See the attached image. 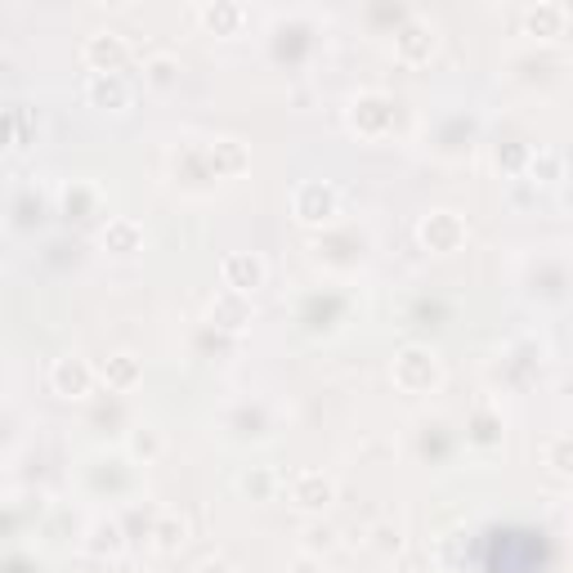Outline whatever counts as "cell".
<instances>
[{
    "label": "cell",
    "instance_id": "cell-1",
    "mask_svg": "<svg viewBox=\"0 0 573 573\" xmlns=\"http://www.w3.org/2000/svg\"><path fill=\"white\" fill-rule=\"evenodd\" d=\"M390 377L403 395H430L443 386V364L430 346H417V340H408V346L395 350V364H390Z\"/></svg>",
    "mask_w": 573,
    "mask_h": 573
},
{
    "label": "cell",
    "instance_id": "cell-2",
    "mask_svg": "<svg viewBox=\"0 0 573 573\" xmlns=\"http://www.w3.org/2000/svg\"><path fill=\"white\" fill-rule=\"evenodd\" d=\"M346 126L359 140H386L395 131V99L386 90H359L346 108Z\"/></svg>",
    "mask_w": 573,
    "mask_h": 573
},
{
    "label": "cell",
    "instance_id": "cell-3",
    "mask_svg": "<svg viewBox=\"0 0 573 573\" xmlns=\"http://www.w3.org/2000/svg\"><path fill=\"white\" fill-rule=\"evenodd\" d=\"M291 215H296V224H305V228L331 224V219L340 215V188L327 184V180H300V184L291 188Z\"/></svg>",
    "mask_w": 573,
    "mask_h": 573
},
{
    "label": "cell",
    "instance_id": "cell-4",
    "mask_svg": "<svg viewBox=\"0 0 573 573\" xmlns=\"http://www.w3.org/2000/svg\"><path fill=\"white\" fill-rule=\"evenodd\" d=\"M417 243H421V252H430V256L462 252V247H467V219L457 215V211H448V206L426 211V215L417 219Z\"/></svg>",
    "mask_w": 573,
    "mask_h": 573
},
{
    "label": "cell",
    "instance_id": "cell-5",
    "mask_svg": "<svg viewBox=\"0 0 573 573\" xmlns=\"http://www.w3.org/2000/svg\"><path fill=\"white\" fill-rule=\"evenodd\" d=\"M252 318H256V305H252V296H243V291L219 287V291L206 300V327H215V331L238 336V331L252 327Z\"/></svg>",
    "mask_w": 573,
    "mask_h": 573
},
{
    "label": "cell",
    "instance_id": "cell-6",
    "mask_svg": "<svg viewBox=\"0 0 573 573\" xmlns=\"http://www.w3.org/2000/svg\"><path fill=\"white\" fill-rule=\"evenodd\" d=\"M81 59H85L90 72H126L135 50L122 32H90L85 45H81Z\"/></svg>",
    "mask_w": 573,
    "mask_h": 573
},
{
    "label": "cell",
    "instance_id": "cell-7",
    "mask_svg": "<svg viewBox=\"0 0 573 573\" xmlns=\"http://www.w3.org/2000/svg\"><path fill=\"white\" fill-rule=\"evenodd\" d=\"M85 103L99 112H126L135 103V81L126 72H90L85 76Z\"/></svg>",
    "mask_w": 573,
    "mask_h": 573
},
{
    "label": "cell",
    "instance_id": "cell-8",
    "mask_svg": "<svg viewBox=\"0 0 573 573\" xmlns=\"http://www.w3.org/2000/svg\"><path fill=\"white\" fill-rule=\"evenodd\" d=\"M265 278H269V265H265V256H256V252H228V256L219 260V283H224L228 291L256 296V291L265 287Z\"/></svg>",
    "mask_w": 573,
    "mask_h": 573
},
{
    "label": "cell",
    "instance_id": "cell-9",
    "mask_svg": "<svg viewBox=\"0 0 573 573\" xmlns=\"http://www.w3.org/2000/svg\"><path fill=\"white\" fill-rule=\"evenodd\" d=\"M439 50V28L430 23V19H421V14H412V19H403L399 28H395V54L403 59V63H430V54Z\"/></svg>",
    "mask_w": 573,
    "mask_h": 573
},
{
    "label": "cell",
    "instance_id": "cell-10",
    "mask_svg": "<svg viewBox=\"0 0 573 573\" xmlns=\"http://www.w3.org/2000/svg\"><path fill=\"white\" fill-rule=\"evenodd\" d=\"M94 381H99V368L81 355H63L50 364V390L59 399H85L94 390Z\"/></svg>",
    "mask_w": 573,
    "mask_h": 573
},
{
    "label": "cell",
    "instance_id": "cell-11",
    "mask_svg": "<svg viewBox=\"0 0 573 573\" xmlns=\"http://www.w3.org/2000/svg\"><path fill=\"white\" fill-rule=\"evenodd\" d=\"M99 243H103V252H108V256L131 260V256H140V252H144V224H140L135 215H112V219L103 224Z\"/></svg>",
    "mask_w": 573,
    "mask_h": 573
},
{
    "label": "cell",
    "instance_id": "cell-12",
    "mask_svg": "<svg viewBox=\"0 0 573 573\" xmlns=\"http://www.w3.org/2000/svg\"><path fill=\"white\" fill-rule=\"evenodd\" d=\"M287 498H291L296 511H327L331 498H336V484H331V475H323V471H300V475H291Z\"/></svg>",
    "mask_w": 573,
    "mask_h": 573
},
{
    "label": "cell",
    "instance_id": "cell-13",
    "mask_svg": "<svg viewBox=\"0 0 573 573\" xmlns=\"http://www.w3.org/2000/svg\"><path fill=\"white\" fill-rule=\"evenodd\" d=\"M197 23L211 37H238L247 28V6H238V0H206L197 10Z\"/></svg>",
    "mask_w": 573,
    "mask_h": 573
},
{
    "label": "cell",
    "instance_id": "cell-14",
    "mask_svg": "<svg viewBox=\"0 0 573 573\" xmlns=\"http://www.w3.org/2000/svg\"><path fill=\"white\" fill-rule=\"evenodd\" d=\"M247 166H252V153H247L243 140H215V144L206 149V171H211V180H238Z\"/></svg>",
    "mask_w": 573,
    "mask_h": 573
},
{
    "label": "cell",
    "instance_id": "cell-15",
    "mask_svg": "<svg viewBox=\"0 0 573 573\" xmlns=\"http://www.w3.org/2000/svg\"><path fill=\"white\" fill-rule=\"evenodd\" d=\"M524 32L538 41H560L569 32V10L560 0H538V6L524 10Z\"/></svg>",
    "mask_w": 573,
    "mask_h": 573
},
{
    "label": "cell",
    "instance_id": "cell-16",
    "mask_svg": "<svg viewBox=\"0 0 573 573\" xmlns=\"http://www.w3.org/2000/svg\"><path fill=\"white\" fill-rule=\"evenodd\" d=\"M140 377H144V364H140L131 350H117V355H108V359L99 364V381H103L108 390H135Z\"/></svg>",
    "mask_w": 573,
    "mask_h": 573
},
{
    "label": "cell",
    "instance_id": "cell-17",
    "mask_svg": "<svg viewBox=\"0 0 573 573\" xmlns=\"http://www.w3.org/2000/svg\"><path fill=\"white\" fill-rule=\"evenodd\" d=\"M149 538H153V551H162V555H175V551L188 542V520H184L180 511L162 507V511L153 515V529H149Z\"/></svg>",
    "mask_w": 573,
    "mask_h": 573
},
{
    "label": "cell",
    "instance_id": "cell-18",
    "mask_svg": "<svg viewBox=\"0 0 573 573\" xmlns=\"http://www.w3.org/2000/svg\"><path fill=\"white\" fill-rule=\"evenodd\" d=\"M85 551H90L94 560H117V555L126 551L122 524H117V520H94V524L85 529Z\"/></svg>",
    "mask_w": 573,
    "mask_h": 573
},
{
    "label": "cell",
    "instance_id": "cell-19",
    "mask_svg": "<svg viewBox=\"0 0 573 573\" xmlns=\"http://www.w3.org/2000/svg\"><path fill=\"white\" fill-rule=\"evenodd\" d=\"M524 180H529L533 188H546V184L569 180V175H564V153H560V149H538V153H529V157H524Z\"/></svg>",
    "mask_w": 573,
    "mask_h": 573
},
{
    "label": "cell",
    "instance_id": "cell-20",
    "mask_svg": "<svg viewBox=\"0 0 573 573\" xmlns=\"http://www.w3.org/2000/svg\"><path fill=\"white\" fill-rule=\"evenodd\" d=\"M99 211V184H90V180H72L68 188H63V215L68 219H90Z\"/></svg>",
    "mask_w": 573,
    "mask_h": 573
},
{
    "label": "cell",
    "instance_id": "cell-21",
    "mask_svg": "<svg viewBox=\"0 0 573 573\" xmlns=\"http://www.w3.org/2000/svg\"><path fill=\"white\" fill-rule=\"evenodd\" d=\"M6 126H10V144H14V149H32V144H37V108L10 103Z\"/></svg>",
    "mask_w": 573,
    "mask_h": 573
},
{
    "label": "cell",
    "instance_id": "cell-22",
    "mask_svg": "<svg viewBox=\"0 0 573 573\" xmlns=\"http://www.w3.org/2000/svg\"><path fill=\"white\" fill-rule=\"evenodd\" d=\"M467 439L475 448H498L502 443V417L493 408H475V417L467 421Z\"/></svg>",
    "mask_w": 573,
    "mask_h": 573
},
{
    "label": "cell",
    "instance_id": "cell-23",
    "mask_svg": "<svg viewBox=\"0 0 573 573\" xmlns=\"http://www.w3.org/2000/svg\"><path fill=\"white\" fill-rule=\"evenodd\" d=\"M238 489H243L252 502H269V498L278 493V471H274V467H252V471H243Z\"/></svg>",
    "mask_w": 573,
    "mask_h": 573
},
{
    "label": "cell",
    "instance_id": "cell-24",
    "mask_svg": "<svg viewBox=\"0 0 573 573\" xmlns=\"http://www.w3.org/2000/svg\"><path fill=\"white\" fill-rule=\"evenodd\" d=\"M462 551H467V533H462V529L439 533V542H434V560H439V569H443V573H457V569H462Z\"/></svg>",
    "mask_w": 573,
    "mask_h": 573
},
{
    "label": "cell",
    "instance_id": "cell-25",
    "mask_svg": "<svg viewBox=\"0 0 573 573\" xmlns=\"http://www.w3.org/2000/svg\"><path fill=\"white\" fill-rule=\"evenodd\" d=\"M546 467H551V475L573 484V434H555L546 443Z\"/></svg>",
    "mask_w": 573,
    "mask_h": 573
},
{
    "label": "cell",
    "instance_id": "cell-26",
    "mask_svg": "<svg viewBox=\"0 0 573 573\" xmlns=\"http://www.w3.org/2000/svg\"><path fill=\"white\" fill-rule=\"evenodd\" d=\"M144 72H149V85H171V81L180 76V63H175L171 54H153V59L144 63Z\"/></svg>",
    "mask_w": 573,
    "mask_h": 573
},
{
    "label": "cell",
    "instance_id": "cell-27",
    "mask_svg": "<svg viewBox=\"0 0 573 573\" xmlns=\"http://www.w3.org/2000/svg\"><path fill=\"white\" fill-rule=\"evenodd\" d=\"M131 452H135V457H144V462H153V457L162 452V434H157L153 426H140V430L131 434Z\"/></svg>",
    "mask_w": 573,
    "mask_h": 573
},
{
    "label": "cell",
    "instance_id": "cell-28",
    "mask_svg": "<svg viewBox=\"0 0 573 573\" xmlns=\"http://www.w3.org/2000/svg\"><path fill=\"white\" fill-rule=\"evenodd\" d=\"M372 546H377L381 555L399 551V546H403V529H399V524H377V529H372Z\"/></svg>",
    "mask_w": 573,
    "mask_h": 573
},
{
    "label": "cell",
    "instance_id": "cell-29",
    "mask_svg": "<svg viewBox=\"0 0 573 573\" xmlns=\"http://www.w3.org/2000/svg\"><path fill=\"white\" fill-rule=\"evenodd\" d=\"M291 573H327V569H323L318 555H296V560H291Z\"/></svg>",
    "mask_w": 573,
    "mask_h": 573
},
{
    "label": "cell",
    "instance_id": "cell-30",
    "mask_svg": "<svg viewBox=\"0 0 573 573\" xmlns=\"http://www.w3.org/2000/svg\"><path fill=\"white\" fill-rule=\"evenodd\" d=\"M309 538H314V546H318V542H323V546H331V538H336V533H331V529H309Z\"/></svg>",
    "mask_w": 573,
    "mask_h": 573
},
{
    "label": "cell",
    "instance_id": "cell-31",
    "mask_svg": "<svg viewBox=\"0 0 573 573\" xmlns=\"http://www.w3.org/2000/svg\"><path fill=\"white\" fill-rule=\"evenodd\" d=\"M564 206H569V215H573V175L564 180Z\"/></svg>",
    "mask_w": 573,
    "mask_h": 573
},
{
    "label": "cell",
    "instance_id": "cell-32",
    "mask_svg": "<svg viewBox=\"0 0 573 573\" xmlns=\"http://www.w3.org/2000/svg\"><path fill=\"white\" fill-rule=\"evenodd\" d=\"M202 573H234V569H228V564H206Z\"/></svg>",
    "mask_w": 573,
    "mask_h": 573
},
{
    "label": "cell",
    "instance_id": "cell-33",
    "mask_svg": "<svg viewBox=\"0 0 573 573\" xmlns=\"http://www.w3.org/2000/svg\"><path fill=\"white\" fill-rule=\"evenodd\" d=\"M569 511H573V489H569Z\"/></svg>",
    "mask_w": 573,
    "mask_h": 573
}]
</instances>
